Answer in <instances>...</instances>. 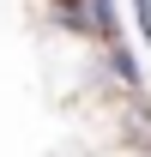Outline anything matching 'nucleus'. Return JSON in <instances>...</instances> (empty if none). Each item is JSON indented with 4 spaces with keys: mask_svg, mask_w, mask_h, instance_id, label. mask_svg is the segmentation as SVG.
<instances>
[{
    "mask_svg": "<svg viewBox=\"0 0 151 157\" xmlns=\"http://www.w3.org/2000/svg\"><path fill=\"white\" fill-rule=\"evenodd\" d=\"M115 139L127 151H151V97L145 91H121V103H115Z\"/></svg>",
    "mask_w": 151,
    "mask_h": 157,
    "instance_id": "obj_1",
    "label": "nucleus"
},
{
    "mask_svg": "<svg viewBox=\"0 0 151 157\" xmlns=\"http://www.w3.org/2000/svg\"><path fill=\"white\" fill-rule=\"evenodd\" d=\"M97 67H103V78H109V85H121V91H145V73H139V55L127 48V36H121V30L97 42Z\"/></svg>",
    "mask_w": 151,
    "mask_h": 157,
    "instance_id": "obj_2",
    "label": "nucleus"
},
{
    "mask_svg": "<svg viewBox=\"0 0 151 157\" xmlns=\"http://www.w3.org/2000/svg\"><path fill=\"white\" fill-rule=\"evenodd\" d=\"M115 157H151V151H127V145H121V151H115Z\"/></svg>",
    "mask_w": 151,
    "mask_h": 157,
    "instance_id": "obj_5",
    "label": "nucleus"
},
{
    "mask_svg": "<svg viewBox=\"0 0 151 157\" xmlns=\"http://www.w3.org/2000/svg\"><path fill=\"white\" fill-rule=\"evenodd\" d=\"M42 6V18L55 24V30H67V36H91V6L85 0H37ZM97 42V36H91Z\"/></svg>",
    "mask_w": 151,
    "mask_h": 157,
    "instance_id": "obj_3",
    "label": "nucleus"
},
{
    "mask_svg": "<svg viewBox=\"0 0 151 157\" xmlns=\"http://www.w3.org/2000/svg\"><path fill=\"white\" fill-rule=\"evenodd\" d=\"M133 6V24H139V42L151 48V0H127Z\"/></svg>",
    "mask_w": 151,
    "mask_h": 157,
    "instance_id": "obj_4",
    "label": "nucleus"
}]
</instances>
